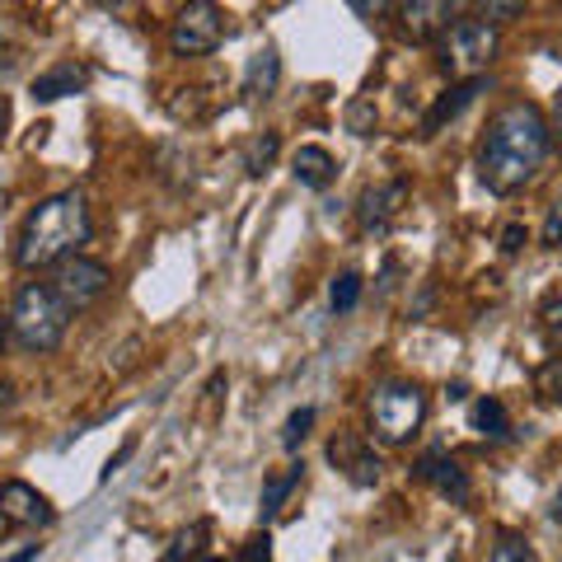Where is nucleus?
Listing matches in <instances>:
<instances>
[{
	"mask_svg": "<svg viewBox=\"0 0 562 562\" xmlns=\"http://www.w3.org/2000/svg\"><path fill=\"white\" fill-rule=\"evenodd\" d=\"M553 520H562V487H558V497H553V512H549Z\"/></svg>",
	"mask_w": 562,
	"mask_h": 562,
	"instance_id": "obj_37",
	"label": "nucleus"
},
{
	"mask_svg": "<svg viewBox=\"0 0 562 562\" xmlns=\"http://www.w3.org/2000/svg\"><path fill=\"white\" fill-rule=\"evenodd\" d=\"M553 150V127L543 122L535 103H506V109L487 122L483 146H479V179L487 192L512 198L525 183H535Z\"/></svg>",
	"mask_w": 562,
	"mask_h": 562,
	"instance_id": "obj_1",
	"label": "nucleus"
},
{
	"mask_svg": "<svg viewBox=\"0 0 562 562\" xmlns=\"http://www.w3.org/2000/svg\"><path fill=\"white\" fill-rule=\"evenodd\" d=\"M239 562H272V539H268V535H254L249 543H244Z\"/></svg>",
	"mask_w": 562,
	"mask_h": 562,
	"instance_id": "obj_28",
	"label": "nucleus"
},
{
	"mask_svg": "<svg viewBox=\"0 0 562 562\" xmlns=\"http://www.w3.org/2000/svg\"><path fill=\"white\" fill-rule=\"evenodd\" d=\"M277 150H281V136L277 132H258L249 140V150H244V173H249V179H262V173L272 169Z\"/></svg>",
	"mask_w": 562,
	"mask_h": 562,
	"instance_id": "obj_20",
	"label": "nucleus"
},
{
	"mask_svg": "<svg viewBox=\"0 0 562 562\" xmlns=\"http://www.w3.org/2000/svg\"><path fill=\"white\" fill-rule=\"evenodd\" d=\"M464 0H403L398 20L413 38H446V33L460 24Z\"/></svg>",
	"mask_w": 562,
	"mask_h": 562,
	"instance_id": "obj_9",
	"label": "nucleus"
},
{
	"mask_svg": "<svg viewBox=\"0 0 562 562\" xmlns=\"http://www.w3.org/2000/svg\"><path fill=\"white\" fill-rule=\"evenodd\" d=\"M0 520L20 525V530H43V525L57 520V512H52V502L33 483L10 479V483H0Z\"/></svg>",
	"mask_w": 562,
	"mask_h": 562,
	"instance_id": "obj_8",
	"label": "nucleus"
},
{
	"mask_svg": "<svg viewBox=\"0 0 562 562\" xmlns=\"http://www.w3.org/2000/svg\"><path fill=\"white\" fill-rule=\"evenodd\" d=\"M473 431H483L487 441H506L512 436V417H506V403L483 394L479 403H473Z\"/></svg>",
	"mask_w": 562,
	"mask_h": 562,
	"instance_id": "obj_17",
	"label": "nucleus"
},
{
	"mask_svg": "<svg viewBox=\"0 0 562 562\" xmlns=\"http://www.w3.org/2000/svg\"><path fill=\"white\" fill-rule=\"evenodd\" d=\"M277 85H281V57H277V47H258L249 66H244V85H239V94L249 99V103H268L277 94Z\"/></svg>",
	"mask_w": 562,
	"mask_h": 562,
	"instance_id": "obj_13",
	"label": "nucleus"
},
{
	"mask_svg": "<svg viewBox=\"0 0 562 562\" xmlns=\"http://www.w3.org/2000/svg\"><path fill=\"white\" fill-rule=\"evenodd\" d=\"M403 202H408V179H390V183L366 188V192H361V206H357L361 231H366V235H384V231H390V225L398 221Z\"/></svg>",
	"mask_w": 562,
	"mask_h": 562,
	"instance_id": "obj_10",
	"label": "nucleus"
},
{
	"mask_svg": "<svg viewBox=\"0 0 562 562\" xmlns=\"http://www.w3.org/2000/svg\"><path fill=\"white\" fill-rule=\"evenodd\" d=\"M413 473L422 483H431L441 497H450V502H469V479H464V469L450 460L446 450H427L422 460L413 464Z\"/></svg>",
	"mask_w": 562,
	"mask_h": 562,
	"instance_id": "obj_12",
	"label": "nucleus"
},
{
	"mask_svg": "<svg viewBox=\"0 0 562 562\" xmlns=\"http://www.w3.org/2000/svg\"><path fill=\"white\" fill-rule=\"evenodd\" d=\"M497 52H502V33L497 24H487V20H460L446 38H441V70L446 76H483V70L497 61Z\"/></svg>",
	"mask_w": 562,
	"mask_h": 562,
	"instance_id": "obj_5",
	"label": "nucleus"
},
{
	"mask_svg": "<svg viewBox=\"0 0 562 562\" xmlns=\"http://www.w3.org/2000/svg\"><path fill=\"white\" fill-rule=\"evenodd\" d=\"M5 338H10V314H0V351H5Z\"/></svg>",
	"mask_w": 562,
	"mask_h": 562,
	"instance_id": "obj_36",
	"label": "nucleus"
},
{
	"mask_svg": "<svg viewBox=\"0 0 562 562\" xmlns=\"http://www.w3.org/2000/svg\"><path fill=\"white\" fill-rule=\"evenodd\" d=\"M375 122H380V117H375V103H371V99H357V103L347 109V127L357 132V136H371Z\"/></svg>",
	"mask_w": 562,
	"mask_h": 562,
	"instance_id": "obj_27",
	"label": "nucleus"
},
{
	"mask_svg": "<svg viewBox=\"0 0 562 562\" xmlns=\"http://www.w3.org/2000/svg\"><path fill=\"white\" fill-rule=\"evenodd\" d=\"M479 94H483V76L450 85V90H446V94H441V99H436L431 109H427V117H422V136H436V132L446 127V122L460 117V113H464V109H469V103L479 99Z\"/></svg>",
	"mask_w": 562,
	"mask_h": 562,
	"instance_id": "obj_14",
	"label": "nucleus"
},
{
	"mask_svg": "<svg viewBox=\"0 0 562 562\" xmlns=\"http://www.w3.org/2000/svg\"><path fill=\"white\" fill-rule=\"evenodd\" d=\"M225 38V10L216 0H188L169 24V52L173 57H206Z\"/></svg>",
	"mask_w": 562,
	"mask_h": 562,
	"instance_id": "obj_6",
	"label": "nucleus"
},
{
	"mask_svg": "<svg viewBox=\"0 0 562 562\" xmlns=\"http://www.w3.org/2000/svg\"><path fill=\"white\" fill-rule=\"evenodd\" d=\"M206 539H211V520H192L188 530H179V535L169 539V549H165L160 562H188V558H198Z\"/></svg>",
	"mask_w": 562,
	"mask_h": 562,
	"instance_id": "obj_18",
	"label": "nucleus"
},
{
	"mask_svg": "<svg viewBox=\"0 0 562 562\" xmlns=\"http://www.w3.org/2000/svg\"><path fill=\"white\" fill-rule=\"evenodd\" d=\"M85 85H90V70L76 66V61H57L52 70H43V76L33 80V99H38V103H57L66 94H80Z\"/></svg>",
	"mask_w": 562,
	"mask_h": 562,
	"instance_id": "obj_15",
	"label": "nucleus"
},
{
	"mask_svg": "<svg viewBox=\"0 0 562 562\" xmlns=\"http://www.w3.org/2000/svg\"><path fill=\"white\" fill-rule=\"evenodd\" d=\"M85 239H90V206H85V198L70 188V192L47 198L24 221L20 244H14V262H20L24 272H33V268H57L61 258H76L80 254Z\"/></svg>",
	"mask_w": 562,
	"mask_h": 562,
	"instance_id": "obj_2",
	"label": "nucleus"
},
{
	"mask_svg": "<svg viewBox=\"0 0 562 562\" xmlns=\"http://www.w3.org/2000/svg\"><path fill=\"white\" fill-rule=\"evenodd\" d=\"M543 328H549V338H553V347L562 351V295H558V301H553L549 310H543Z\"/></svg>",
	"mask_w": 562,
	"mask_h": 562,
	"instance_id": "obj_30",
	"label": "nucleus"
},
{
	"mask_svg": "<svg viewBox=\"0 0 562 562\" xmlns=\"http://www.w3.org/2000/svg\"><path fill=\"white\" fill-rule=\"evenodd\" d=\"M347 5L357 10L366 24H380V20H390L394 10H403V0H347Z\"/></svg>",
	"mask_w": 562,
	"mask_h": 562,
	"instance_id": "obj_26",
	"label": "nucleus"
},
{
	"mask_svg": "<svg viewBox=\"0 0 562 562\" xmlns=\"http://www.w3.org/2000/svg\"><path fill=\"white\" fill-rule=\"evenodd\" d=\"M5 127H10V99L0 94V140H5Z\"/></svg>",
	"mask_w": 562,
	"mask_h": 562,
	"instance_id": "obj_34",
	"label": "nucleus"
},
{
	"mask_svg": "<svg viewBox=\"0 0 562 562\" xmlns=\"http://www.w3.org/2000/svg\"><path fill=\"white\" fill-rule=\"evenodd\" d=\"M202 562H225V558H202Z\"/></svg>",
	"mask_w": 562,
	"mask_h": 562,
	"instance_id": "obj_38",
	"label": "nucleus"
},
{
	"mask_svg": "<svg viewBox=\"0 0 562 562\" xmlns=\"http://www.w3.org/2000/svg\"><path fill=\"white\" fill-rule=\"evenodd\" d=\"M328 460L338 464L357 487H375V483H380V473H384L380 454L366 446L361 436H333V441H328Z\"/></svg>",
	"mask_w": 562,
	"mask_h": 562,
	"instance_id": "obj_11",
	"label": "nucleus"
},
{
	"mask_svg": "<svg viewBox=\"0 0 562 562\" xmlns=\"http://www.w3.org/2000/svg\"><path fill=\"white\" fill-rule=\"evenodd\" d=\"M366 413H371V431L384 446H408L417 436V427L427 422V394L408 380H384L371 390Z\"/></svg>",
	"mask_w": 562,
	"mask_h": 562,
	"instance_id": "obj_4",
	"label": "nucleus"
},
{
	"mask_svg": "<svg viewBox=\"0 0 562 562\" xmlns=\"http://www.w3.org/2000/svg\"><path fill=\"white\" fill-rule=\"evenodd\" d=\"M132 450H136V441H127V446H122V450L113 454V460H109V464H103V473H99V483H109V479H113V473H117L122 464H127V460H132Z\"/></svg>",
	"mask_w": 562,
	"mask_h": 562,
	"instance_id": "obj_31",
	"label": "nucleus"
},
{
	"mask_svg": "<svg viewBox=\"0 0 562 562\" xmlns=\"http://www.w3.org/2000/svg\"><path fill=\"white\" fill-rule=\"evenodd\" d=\"M310 427H314V408H295L291 417H286V427H281V450H301L305 446V436H310Z\"/></svg>",
	"mask_w": 562,
	"mask_h": 562,
	"instance_id": "obj_22",
	"label": "nucleus"
},
{
	"mask_svg": "<svg viewBox=\"0 0 562 562\" xmlns=\"http://www.w3.org/2000/svg\"><path fill=\"white\" fill-rule=\"evenodd\" d=\"M553 136L562 140V90H558V99H553Z\"/></svg>",
	"mask_w": 562,
	"mask_h": 562,
	"instance_id": "obj_33",
	"label": "nucleus"
},
{
	"mask_svg": "<svg viewBox=\"0 0 562 562\" xmlns=\"http://www.w3.org/2000/svg\"><path fill=\"white\" fill-rule=\"evenodd\" d=\"M479 10H483V20H487V24H497V29H502V24H512L516 14L525 10V0H479Z\"/></svg>",
	"mask_w": 562,
	"mask_h": 562,
	"instance_id": "obj_25",
	"label": "nucleus"
},
{
	"mask_svg": "<svg viewBox=\"0 0 562 562\" xmlns=\"http://www.w3.org/2000/svg\"><path fill=\"white\" fill-rule=\"evenodd\" d=\"M543 244H549V249H562V198L553 202L549 221H543Z\"/></svg>",
	"mask_w": 562,
	"mask_h": 562,
	"instance_id": "obj_29",
	"label": "nucleus"
},
{
	"mask_svg": "<svg viewBox=\"0 0 562 562\" xmlns=\"http://www.w3.org/2000/svg\"><path fill=\"white\" fill-rule=\"evenodd\" d=\"M47 286L61 295L70 314H80V310H90L94 301H103V295H109L113 272L103 268V262L76 254V258H61L57 268H52V281H47Z\"/></svg>",
	"mask_w": 562,
	"mask_h": 562,
	"instance_id": "obj_7",
	"label": "nucleus"
},
{
	"mask_svg": "<svg viewBox=\"0 0 562 562\" xmlns=\"http://www.w3.org/2000/svg\"><path fill=\"white\" fill-rule=\"evenodd\" d=\"M70 328V310L66 301L52 286H43V281H29V286L14 291V305H10V333L14 342H20L24 351H57L61 338Z\"/></svg>",
	"mask_w": 562,
	"mask_h": 562,
	"instance_id": "obj_3",
	"label": "nucleus"
},
{
	"mask_svg": "<svg viewBox=\"0 0 562 562\" xmlns=\"http://www.w3.org/2000/svg\"><path fill=\"white\" fill-rule=\"evenodd\" d=\"M361 301V277L357 272H342V277H333V286H328V305L338 310V314H347L351 305Z\"/></svg>",
	"mask_w": 562,
	"mask_h": 562,
	"instance_id": "obj_21",
	"label": "nucleus"
},
{
	"mask_svg": "<svg viewBox=\"0 0 562 562\" xmlns=\"http://www.w3.org/2000/svg\"><path fill=\"white\" fill-rule=\"evenodd\" d=\"M520 244H525V231H520V225H506V235H502V254H520Z\"/></svg>",
	"mask_w": 562,
	"mask_h": 562,
	"instance_id": "obj_32",
	"label": "nucleus"
},
{
	"mask_svg": "<svg viewBox=\"0 0 562 562\" xmlns=\"http://www.w3.org/2000/svg\"><path fill=\"white\" fill-rule=\"evenodd\" d=\"M38 549H43V543H29L24 553H14V558H5V562H33V558H38Z\"/></svg>",
	"mask_w": 562,
	"mask_h": 562,
	"instance_id": "obj_35",
	"label": "nucleus"
},
{
	"mask_svg": "<svg viewBox=\"0 0 562 562\" xmlns=\"http://www.w3.org/2000/svg\"><path fill=\"white\" fill-rule=\"evenodd\" d=\"M487 562H535V553H530V543H525L520 535L502 530L497 543H492V558H487Z\"/></svg>",
	"mask_w": 562,
	"mask_h": 562,
	"instance_id": "obj_23",
	"label": "nucleus"
},
{
	"mask_svg": "<svg viewBox=\"0 0 562 562\" xmlns=\"http://www.w3.org/2000/svg\"><path fill=\"white\" fill-rule=\"evenodd\" d=\"M535 390L549 398V403H562V357L539 366V371H535Z\"/></svg>",
	"mask_w": 562,
	"mask_h": 562,
	"instance_id": "obj_24",
	"label": "nucleus"
},
{
	"mask_svg": "<svg viewBox=\"0 0 562 562\" xmlns=\"http://www.w3.org/2000/svg\"><path fill=\"white\" fill-rule=\"evenodd\" d=\"M301 479H305V464H291L286 473H272V479L262 483V516H277L281 502L291 497V487H301Z\"/></svg>",
	"mask_w": 562,
	"mask_h": 562,
	"instance_id": "obj_19",
	"label": "nucleus"
},
{
	"mask_svg": "<svg viewBox=\"0 0 562 562\" xmlns=\"http://www.w3.org/2000/svg\"><path fill=\"white\" fill-rule=\"evenodd\" d=\"M291 173H295V183L301 188H328L333 183V173H338V160L324 150V146H301L291 155Z\"/></svg>",
	"mask_w": 562,
	"mask_h": 562,
	"instance_id": "obj_16",
	"label": "nucleus"
}]
</instances>
